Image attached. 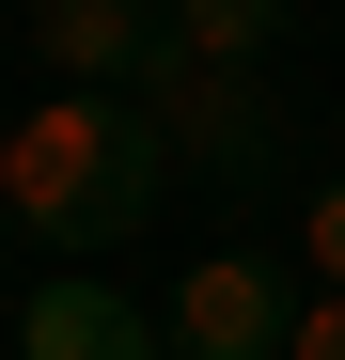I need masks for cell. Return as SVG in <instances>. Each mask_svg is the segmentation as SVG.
I'll return each mask as SVG.
<instances>
[{
    "label": "cell",
    "instance_id": "cell-1",
    "mask_svg": "<svg viewBox=\"0 0 345 360\" xmlns=\"http://www.w3.org/2000/svg\"><path fill=\"white\" fill-rule=\"evenodd\" d=\"M172 188H189V172L142 126V94H32L16 126H0V219H16L32 251H63V266L142 251Z\"/></svg>",
    "mask_w": 345,
    "mask_h": 360
},
{
    "label": "cell",
    "instance_id": "cell-3",
    "mask_svg": "<svg viewBox=\"0 0 345 360\" xmlns=\"http://www.w3.org/2000/svg\"><path fill=\"white\" fill-rule=\"evenodd\" d=\"M16 63L47 94H142L172 63V16L157 0H16Z\"/></svg>",
    "mask_w": 345,
    "mask_h": 360
},
{
    "label": "cell",
    "instance_id": "cell-9",
    "mask_svg": "<svg viewBox=\"0 0 345 360\" xmlns=\"http://www.w3.org/2000/svg\"><path fill=\"white\" fill-rule=\"evenodd\" d=\"M0 266H16V219H0Z\"/></svg>",
    "mask_w": 345,
    "mask_h": 360
},
{
    "label": "cell",
    "instance_id": "cell-6",
    "mask_svg": "<svg viewBox=\"0 0 345 360\" xmlns=\"http://www.w3.org/2000/svg\"><path fill=\"white\" fill-rule=\"evenodd\" d=\"M157 16H172V63H236V79H267V47H282L299 0H157Z\"/></svg>",
    "mask_w": 345,
    "mask_h": 360
},
{
    "label": "cell",
    "instance_id": "cell-8",
    "mask_svg": "<svg viewBox=\"0 0 345 360\" xmlns=\"http://www.w3.org/2000/svg\"><path fill=\"white\" fill-rule=\"evenodd\" d=\"M282 360H345V297H330V282H299V329H282Z\"/></svg>",
    "mask_w": 345,
    "mask_h": 360
},
{
    "label": "cell",
    "instance_id": "cell-4",
    "mask_svg": "<svg viewBox=\"0 0 345 360\" xmlns=\"http://www.w3.org/2000/svg\"><path fill=\"white\" fill-rule=\"evenodd\" d=\"M16 360H172V314H142V282L63 266V282H16Z\"/></svg>",
    "mask_w": 345,
    "mask_h": 360
},
{
    "label": "cell",
    "instance_id": "cell-7",
    "mask_svg": "<svg viewBox=\"0 0 345 360\" xmlns=\"http://www.w3.org/2000/svg\"><path fill=\"white\" fill-rule=\"evenodd\" d=\"M299 282H330V297H345V157L299 188Z\"/></svg>",
    "mask_w": 345,
    "mask_h": 360
},
{
    "label": "cell",
    "instance_id": "cell-2",
    "mask_svg": "<svg viewBox=\"0 0 345 360\" xmlns=\"http://www.w3.org/2000/svg\"><path fill=\"white\" fill-rule=\"evenodd\" d=\"M142 126L172 141V172H204V188H251L282 157V94L236 79V63H157L142 79Z\"/></svg>",
    "mask_w": 345,
    "mask_h": 360
},
{
    "label": "cell",
    "instance_id": "cell-5",
    "mask_svg": "<svg viewBox=\"0 0 345 360\" xmlns=\"http://www.w3.org/2000/svg\"><path fill=\"white\" fill-rule=\"evenodd\" d=\"M157 314H172V360H282L299 282H267V251H204L189 282L157 297Z\"/></svg>",
    "mask_w": 345,
    "mask_h": 360
}]
</instances>
